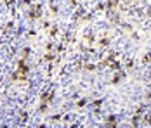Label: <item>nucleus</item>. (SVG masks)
<instances>
[{
    "mask_svg": "<svg viewBox=\"0 0 151 128\" xmlns=\"http://www.w3.org/2000/svg\"><path fill=\"white\" fill-rule=\"evenodd\" d=\"M148 2H150V4H151V0H148Z\"/></svg>",
    "mask_w": 151,
    "mask_h": 128,
    "instance_id": "obj_1",
    "label": "nucleus"
}]
</instances>
